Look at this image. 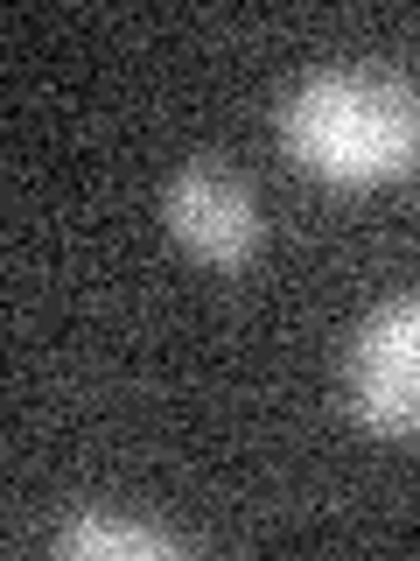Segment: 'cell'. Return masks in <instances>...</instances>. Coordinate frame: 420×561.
I'll return each mask as SVG.
<instances>
[{
	"instance_id": "obj_1",
	"label": "cell",
	"mask_w": 420,
	"mask_h": 561,
	"mask_svg": "<svg viewBox=\"0 0 420 561\" xmlns=\"http://www.w3.org/2000/svg\"><path fill=\"white\" fill-rule=\"evenodd\" d=\"M280 140L315 183L385 190L420 169V92L378 70H323L280 113Z\"/></svg>"
},
{
	"instance_id": "obj_2",
	"label": "cell",
	"mask_w": 420,
	"mask_h": 561,
	"mask_svg": "<svg viewBox=\"0 0 420 561\" xmlns=\"http://www.w3.org/2000/svg\"><path fill=\"white\" fill-rule=\"evenodd\" d=\"M343 393H350V414L372 435L420 443V295L385 302L358 330L343 365Z\"/></svg>"
},
{
	"instance_id": "obj_3",
	"label": "cell",
	"mask_w": 420,
	"mask_h": 561,
	"mask_svg": "<svg viewBox=\"0 0 420 561\" xmlns=\"http://www.w3.org/2000/svg\"><path fill=\"white\" fill-rule=\"evenodd\" d=\"M168 232L189 260H203V267H245V260L259 253V239H267V225H259L245 183L197 162L168 183Z\"/></svg>"
},
{
	"instance_id": "obj_4",
	"label": "cell",
	"mask_w": 420,
	"mask_h": 561,
	"mask_svg": "<svg viewBox=\"0 0 420 561\" xmlns=\"http://www.w3.org/2000/svg\"><path fill=\"white\" fill-rule=\"evenodd\" d=\"M63 561H175L183 540L154 534V526H127V519H78L57 534Z\"/></svg>"
}]
</instances>
